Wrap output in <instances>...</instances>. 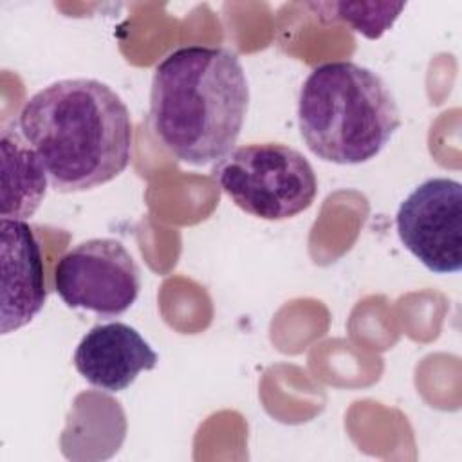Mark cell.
<instances>
[{
	"label": "cell",
	"instance_id": "30bf717a",
	"mask_svg": "<svg viewBox=\"0 0 462 462\" xmlns=\"http://www.w3.org/2000/svg\"><path fill=\"white\" fill-rule=\"evenodd\" d=\"M406 4L392 2H325L310 4L325 20H339L352 27V31L375 40L386 32Z\"/></svg>",
	"mask_w": 462,
	"mask_h": 462
},
{
	"label": "cell",
	"instance_id": "9c48e42d",
	"mask_svg": "<svg viewBox=\"0 0 462 462\" xmlns=\"http://www.w3.org/2000/svg\"><path fill=\"white\" fill-rule=\"evenodd\" d=\"M2 218L25 220L42 204L49 175L22 134L2 130Z\"/></svg>",
	"mask_w": 462,
	"mask_h": 462
},
{
	"label": "cell",
	"instance_id": "8992f818",
	"mask_svg": "<svg viewBox=\"0 0 462 462\" xmlns=\"http://www.w3.org/2000/svg\"><path fill=\"white\" fill-rule=\"evenodd\" d=\"M395 227L402 245L431 273L462 267V184L448 177L420 182L399 206Z\"/></svg>",
	"mask_w": 462,
	"mask_h": 462
},
{
	"label": "cell",
	"instance_id": "7a4b0ae2",
	"mask_svg": "<svg viewBox=\"0 0 462 462\" xmlns=\"http://www.w3.org/2000/svg\"><path fill=\"white\" fill-rule=\"evenodd\" d=\"M249 83L238 56L226 47L186 45L153 69L150 125L161 144L191 166L218 162L240 135Z\"/></svg>",
	"mask_w": 462,
	"mask_h": 462
},
{
	"label": "cell",
	"instance_id": "ba28073f",
	"mask_svg": "<svg viewBox=\"0 0 462 462\" xmlns=\"http://www.w3.org/2000/svg\"><path fill=\"white\" fill-rule=\"evenodd\" d=\"M2 334L34 319L47 298L40 244L25 220L2 218Z\"/></svg>",
	"mask_w": 462,
	"mask_h": 462
},
{
	"label": "cell",
	"instance_id": "3957f363",
	"mask_svg": "<svg viewBox=\"0 0 462 462\" xmlns=\"http://www.w3.org/2000/svg\"><path fill=\"white\" fill-rule=\"evenodd\" d=\"M298 126L316 157L361 164L390 143L401 112L379 74L354 61H327L314 67L300 88Z\"/></svg>",
	"mask_w": 462,
	"mask_h": 462
},
{
	"label": "cell",
	"instance_id": "5b68a950",
	"mask_svg": "<svg viewBox=\"0 0 462 462\" xmlns=\"http://www.w3.org/2000/svg\"><path fill=\"white\" fill-rule=\"evenodd\" d=\"M54 289L70 309L116 318L135 303L141 271L123 242L90 238L61 254L54 267Z\"/></svg>",
	"mask_w": 462,
	"mask_h": 462
},
{
	"label": "cell",
	"instance_id": "6da1fadb",
	"mask_svg": "<svg viewBox=\"0 0 462 462\" xmlns=\"http://www.w3.org/2000/svg\"><path fill=\"white\" fill-rule=\"evenodd\" d=\"M18 128L42 159L51 188L60 193L106 184L132 159L130 110L99 79H58L40 88L23 103Z\"/></svg>",
	"mask_w": 462,
	"mask_h": 462
},
{
	"label": "cell",
	"instance_id": "52a82bcc",
	"mask_svg": "<svg viewBox=\"0 0 462 462\" xmlns=\"http://www.w3.org/2000/svg\"><path fill=\"white\" fill-rule=\"evenodd\" d=\"M78 374L92 386L117 393L126 390L143 370L157 366V354L134 327L123 321L94 325L74 350Z\"/></svg>",
	"mask_w": 462,
	"mask_h": 462
},
{
	"label": "cell",
	"instance_id": "277c9868",
	"mask_svg": "<svg viewBox=\"0 0 462 462\" xmlns=\"http://www.w3.org/2000/svg\"><path fill=\"white\" fill-rule=\"evenodd\" d=\"M218 188L245 213L285 220L309 209L318 179L309 159L282 143L235 146L211 171Z\"/></svg>",
	"mask_w": 462,
	"mask_h": 462
}]
</instances>
